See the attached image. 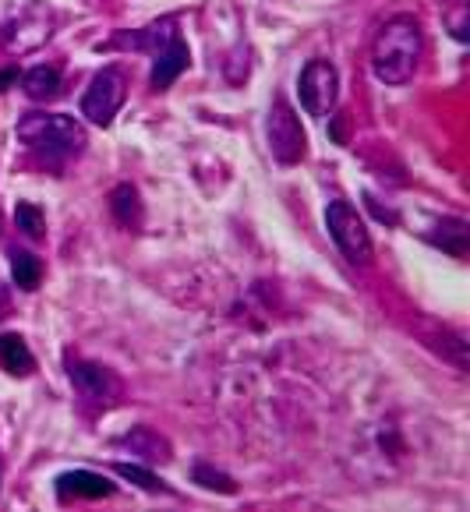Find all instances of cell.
<instances>
[{
  "label": "cell",
  "mask_w": 470,
  "mask_h": 512,
  "mask_svg": "<svg viewBox=\"0 0 470 512\" xmlns=\"http://www.w3.org/2000/svg\"><path fill=\"white\" fill-rule=\"evenodd\" d=\"M114 474L124 477V481H131V484H138V488L149 491V495H160V491H167L170 495V484H163L152 470L138 467V463H114Z\"/></svg>",
  "instance_id": "18"
},
{
  "label": "cell",
  "mask_w": 470,
  "mask_h": 512,
  "mask_svg": "<svg viewBox=\"0 0 470 512\" xmlns=\"http://www.w3.org/2000/svg\"><path fill=\"white\" fill-rule=\"evenodd\" d=\"M57 29V15L54 8H46L43 0H32L18 11L15 18L0 25V50L8 57H25V53H36L39 46L50 43Z\"/></svg>",
  "instance_id": "3"
},
{
  "label": "cell",
  "mask_w": 470,
  "mask_h": 512,
  "mask_svg": "<svg viewBox=\"0 0 470 512\" xmlns=\"http://www.w3.org/2000/svg\"><path fill=\"white\" fill-rule=\"evenodd\" d=\"M435 230H442V234H432V244H439L442 251H449L453 258H463L467 255V223L463 219H442Z\"/></svg>",
  "instance_id": "17"
},
{
  "label": "cell",
  "mask_w": 470,
  "mask_h": 512,
  "mask_svg": "<svg viewBox=\"0 0 470 512\" xmlns=\"http://www.w3.org/2000/svg\"><path fill=\"white\" fill-rule=\"evenodd\" d=\"M191 477H195V484H202L205 491H220V495H237L234 477L223 474V470H216V467H209V463H195Z\"/></svg>",
  "instance_id": "19"
},
{
  "label": "cell",
  "mask_w": 470,
  "mask_h": 512,
  "mask_svg": "<svg viewBox=\"0 0 470 512\" xmlns=\"http://www.w3.org/2000/svg\"><path fill=\"white\" fill-rule=\"evenodd\" d=\"M177 36H181V32H177V18L167 15L138 32H117V36L107 43V50H142V53H149V57H156V53L167 50Z\"/></svg>",
  "instance_id": "9"
},
{
  "label": "cell",
  "mask_w": 470,
  "mask_h": 512,
  "mask_svg": "<svg viewBox=\"0 0 470 512\" xmlns=\"http://www.w3.org/2000/svg\"><path fill=\"white\" fill-rule=\"evenodd\" d=\"M0 371H8L15 378H25L36 371V357L25 347V339L18 332H4L0 336Z\"/></svg>",
  "instance_id": "13"
},
{
  "label": "cell",
  "mask_w": 470,
  "mask_h": 512,
  "mask_svg": "<svg viewBox=\"0 0 470 512\" xmlns=\"http://www.w3.org/2000/svg\"><path fill=\"white\" fill-rule=\"evenodd\" d=\"M18 142L50 166L78 159L89 145L85 128L68 113H25L18 121Z\"/></svg>",
  "instance_id": "2"
},
{
  "label": "cell",
  "mask_w": 470,
  "mask_h": 512,
  "mask_svg": "<svg viewBox=\"0 0 470 512\" xmlns=\"http://www.w3.org/2000/svg\"><path fill=\"white\" fill-rule=\"evenodd\" d=\"M124 96H128V78H124V71L103 68L96 78H92L89 89H85L82 117L92 124H99V128H107V124H114L117 110L124 106Z\"/></svg>",
  "instance_id": "6"
},
{
  "label": "cell",
  "mask_w": 470,
  "mask_h": 512,
  "mask_svg": "<svg viewBox=\"0 0 470 512\" xmlns=\"http://www.w3.org/2000/svg\"><path fill=\"white\" fill-rule=\"evenodd\" d=\"M22 89H25V96H29V99L46 103V99H54L57 92H61V71L39 64V68H32V71H25V75H22Z\"/></svg>",
  "instance_id": "15"
},
{
  "label": "cell",
  "mask_w": 470,
  "mask_h": 512,
  "mask_svg": "<svg viewBox=\"0 0 470 512\" xmlns=\"http://www.w3.org/2000/svg\"><path fill=\"white\" fill-rule=\"evenodd\" d=\"M326 230L336 241V248H340L354 265L372 262V255H375L372 234H368V226H364V219L357 216V209L350 202L336 198V202L326 205Z\"/></svg>",
  "instance_id": "4"
},
{
  "label": "cell",
  "mask_w": 470,
  "mask_h": 512,
  "mask_svg": "<svg viewBox=\"0 0 470 512\" xmlns=\"http://www.w3.org/2000/svg\"><path fill=\"white\" fill-rule=\"evenodd\" d=\"M110 212H114V219L124 230H138L145 219L142 198H138V191L131 188V184H117V188L110 191Z\"/></svg>",
  "instance_id": "14"
},
{
  "label": "cell",
  "mask_w": 470,
  "mask_h": 512,
  "mask_svg": "<svg viewBox=\"0 0 470 512\" xmlns=\"http://www.w3.org/2000/svg\"><path fill=\"white\" fill-rule=\"evenodd\" d=\"M15 223H18V230H22V234L29 237V241H43L46 219H43V212H39V205L18 202L15 205Z\"/></svg>",
  "instance_id": "20"
},
{
  "label": "cell",
  "mask_w": 470,
  "mask_h": 512,
  "mask_svg": "<svg viewBox=\"0 0 470 512\" xmlns=\"http://www.w3.org/2000/svg\"><path fill=\"white\" fill-rule=\"evenodd\" d=\"M266 138H269V152L276 156V163L294 166L308 156V135H304L301 117H297L287 99H276V103L269 106Z\"/></svg>",
  "instance_id": "5"
},
{
  "label": "cell",
  "mask_w": 470,
  "mask_h": 512,
  "mask_svg": "<svg viewBox=\"0 0 470 512\" xmlns=\"http://www.w3.org/2000/svg\"><path fill=\"white\" fill-rule=\"evenodd\" d=\"M425 50V36H421V22L414 15H393L379 29L372 43V71L382 85H407L417 71Z\"/></svg>",
  "instance_id": "1"
},
{
  "label": "cell",
  "mask_w": 470,
  "mask_h": 512,
  "mask_svg": "<svg viewBox=\"0 0 470 512\" xmlns=\"http://www.w3.org/2000/svg\"><path fill=\"white\" fill-rule=\"evenodd\" d=\"M18 78V71H4V75H0V89H4V85H11Z\"/></svg>",
  "instance_id": "22"
},
{
  "label": "cell",
  "mask_w": 470,
  "mask_h": 512,
  "mask_svg": "<svg viewBox=\"0 0 470 512\" xmlns=\"http://www.w3.org/2000/svg\"><path fill=\"white\" fill-rule=\"evenodd\" d=\"M117 491V484H110L103 474L92 470H68L57 477V495L61 498H110Z\"/></svg>",
  "instance_id": "11"
},
{
  "label": "cell",
  "mask_w": 470,
  "mask_h": 512,
  "mask_svg": "<svg viewBox=\"0 0 470 512\" xmlns=\"http://www.w3.org/2000/svg\"><path fill=\"white\" fill-rule=\"evenodd\" d=\"M364 202L372 205V212H375V216H379V219H389V223H396V216H393V212H386V209H382V205H379V202H375V198H372V195L364 198Z\"/></svg>",
  "instance_id": "21"
},
{
  "label": "cell",
  "mask_w": 470,
  "mask_h": 512,
  "mask_svg": "<svg viewBox=\"0 0 470 512\" xmlns=\"http://www.w3.org/2000/svg\"><path fill=\"white\" fill-rule=\"evenodd\" d=\"M68 375H71V385H75V392L82 396V400L96 403V407H114V403H121L124 382H121V375H117V371L107 368V364L71 357Z\"/></svg>",
  "instance_id": "7"
},
{
  "label": "cell",
  "mask_w": 470,
  "mask_h": 512,
  "mask_svg": "<svg viewBox=\"0 0 470 512\" xmlns=\"http://www.w3.org/2000/svg\"><path fill=\"white\" fill-rule=\"evenodd\" d=\"M188 61H191L188 43H184V39L177 36L174 43L167 46V50L156 53V57H152V75H149V85H152V89H156V92L170 89V85H174L177 78L184 75V68H188Z\"/></svg>",
  "instance_id": "10"
},
{
  "label": "cell",
  "mask_w": 470,
  "mask_h": 512,
  "mask_svg": "<svg viewBox=\"0 0 470 512\" xmlns=\"http://www.w3.org/2000/svg\"><path fill=\"white\" fill-rule=\"evenodd\" d=\"M121 445L131 452V456H138L142 463H170L174 460V449H170V442L160 435V431L152 428H131L128 435L121 438Z\"/></svg>",
  "instance_id": "12"
},
{
  "label": "cell",
  "mask_w": 470,
  "mask_h": 512,
  "mask_svg": "<svg viewBox=\"0 0 470 512\" xmlns=\"http://www.w3.org/2000/svg\"><path fill=\"white\" fill-rule=\"evenodd\" d=\"M11 279L18 290H36L43 279V262L29 251H11Z\"/></svg>",
  "instance_id": "16"
},
{
  "label": "cell",
  "mask_w": 470,
  "mask_h": 512,
  "mask_svg": "<svg viewBox=\"0 0 470 512\" xmlns=\"http://www.w3.org/2000/svg\"><path fill=\"white\" fill-rule=\"evenodd\" d=\"M297 92L311 117H329L340 99V71L329 61H308L297 78Z\"/></svg>",
  "instance_id": "8"
}]
</instances>
